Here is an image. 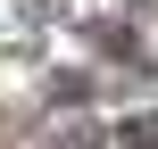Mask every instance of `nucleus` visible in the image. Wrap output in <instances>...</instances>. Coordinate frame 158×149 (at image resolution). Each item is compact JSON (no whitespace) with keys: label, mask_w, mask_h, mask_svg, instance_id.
<instances>
[{"label":"nucleus","mask_w":158,"mask_h":149,"mask_svg":"<svg viewBox=\"0 0 158 149\" xmlns=\"http://www.w3.org/2000/svg\"><path fill=\"white\" fill-rule=\"evenodd\" d=\"M117 149H158V116H133V124H117Z\"/></svg>","instance_id":"1"}]
</instances>
